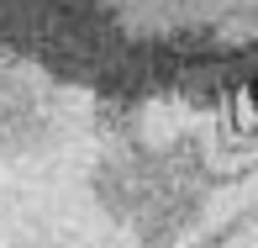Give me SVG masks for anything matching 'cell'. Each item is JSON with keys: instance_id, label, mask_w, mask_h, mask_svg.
Returning <instances> with one entry per match:
<instances>
[{"instance_id": "1", "label": "cell", "mask_w": 258, "mask_h": 248, "mask_svg": "<svg viewBox=\"0 0 258 248\" xmlns=\"http://www.w3.org/2000/svg\"><path fill=\"white\" fill-rule=\"evenodd\" d=\"M0 53L121 101L258 90V0H0Z\"/></svg>"}]
</instances>
